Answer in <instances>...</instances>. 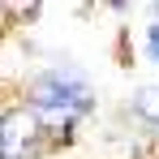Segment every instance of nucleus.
<instances>
[{
	"label": "nucleus",
	"mask_w": 159,
	"mask_h": 159,
	"mask_svg": "<svg viewBox=\"0 0 159 159\" xmlns=\"http://www.w3.org/2000/svg\"><path fill=\"white\" fill-rule=\"evenodd\" d=\"M90 107V86L78 69H52L34 82V116H43L52 129H69Z\"/></svg>",
	"instance_id": "1"
},
{
	"label": "nucleus",
	"mask_w": 159,
	"mask_h": 159,
	"mask_svg": "<svg viewBox=\"0 0 159 159\" xmlns=\"http://www.w3.org/2000/svg\"><path fill=\"white\" fill-rule=\"evenodd\" d=\"M146 52H151V60L159 65V22H155L151 30H146Z\"/></svg>",
	"instance_id": "4"
},
{
	"label": "nucleus",
	"mask_w": 159,
	"mask_h": 159,
	"mask_svg": "<svg viewBox=\"0 0 159 159\" xmlns=\"http://www.w3.org/2000/svg\"><path fill=\"white\" fill-rule=\"evenodd\" d=\"M133 112H138V116H146L151 125H159V86H142V90H138V99H133Z\"/></svg>",
	"instance_id": "3"
},
{
	"label": "nucleus",
	"mask_w": 159,
	"mask_h": 159,
	"mask_svg": "<svg viewBox=\"0 0 159 159\" xmlns=\"http://www.w3.org/2000/svg\"><path fill=\"white\" fill-rule=\"evenodd\" d=\"M34 129H39L34 112H13V116L0 125V151H4V159H17V155H22L30 142H34Z\"/></svg>",
	"instance_id": "2"
}]
</instances>
